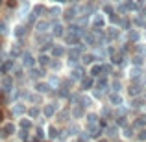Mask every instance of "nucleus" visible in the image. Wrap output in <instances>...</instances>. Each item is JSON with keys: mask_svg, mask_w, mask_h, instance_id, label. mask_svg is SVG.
<instances>
[{"mask_svg": "<svg viewBox=\"0 0 146 142\" xmlns=\"http://www.w3.org/2000/svg\"><path fill=\"white\" fill-rule=\"evenodd\" d=\"M104 137H107V139H120V127L113 120H109L106 124V127H104Z\"/></svg>", "mask_w": 146, "mask_h": 142, "instance_id": "f257e3e1", "label": "nucleus"}, {"mask_svg": "<svg viewBox=\"0 0 146 142\" xmlns=\"http://www.w3.org/2000/svg\"><path fill=\"white\" fill-rule=\"evenodd\" d=\"M107 100H109V105L113 107V109H117V107H120V105H126V96L122 92H113V90H109Z\"/></svg>", "mask_w": 146, "mask_h": 142, "instance_id": "f03ea898", "label": "nucleus"}, {"mask_svg": "<svg viewBox=\"0 0 146 142\" xmlns=\"http://www.w3.org/2000/svg\"><path fill=\"white\" fill-rule=\"evenodd\" d=\"M135 135H137V129H135L133 124H128L120 129V139L122 140H128V139L131 140V139H135Z\"/></svg>", "mask_w": 146, "mask_h": 142, "instance_id": "7ed1b4c3", "label": "nucleus"}, {"mask_svg": "<svg viewBox=\"0 0 146 142\" xmlns=\"http://www.w3.org/2000/svg\"><path fill=\"white\" fill-rule=\"evenodd\" d=\"M89 125H100V114L94 111L85 113V127H89Z\"/></svg>", "mask_w": 146, "mask_h": 142, "instance_id": "20e7f679", "label": "nucleus"}, {"mask_svg": "<svg viewBox=\"0 0 146 142\" xmlns=\"http://www.w3.org/2000/svg\"><path fill=\"white\" fill-rule=\"evenodd\" d=\"M85 113H87V111L83 109L80 103H74V105H72V109H70V118H76V120L85 118Z\"/></svg>", "mask_w": 146, "mask_h": 142, "instance_id": "39448f33", "label": "nucleus"}, {"mask_svg": "<svg viewBox=\"0 0 146 142\" xmlns=\"http://www.w3.org/2000/svg\"><path fill=\"white\" fill-rule=\"evenodd\" d=\"M56 113H57V107H56V103H54V102L52 103H46V105L43 107V116L44 118H52Z\"/></svg>", "mask_w": 146, "mask_h": 142, "instance_id": "423d86ee", "label": "nucleus"}, {"mask_svg": "<svg viewBox=\"0 0 146 142\" xmlns=\"http://www.w3.org/2000/svg\"><path fill=\"white\" fill-rule=\"evenodd\" d=\"M96 55H94V53H82V65H85V67L87 68H89L91 67V65H94V63H96Z\"/></svg>", "mask_w": 146, "mask_h": 142, "instance_id": "0eeeda50", "label": "nucleus"}, {"mask_svg": "<svg viewBox=\"0 0 146 142\" xmlns=\"http://www.w3.org/2000/svg\"><path fill=\"white\" fill-rule=\"evenodd\" d=\"M52 90V87H50V83L48 81H37L35 83V92H39V94H46Z\"/></svg>", "mask_w": 146, "mask_h": 142, "instance_id": "6e6552de", "label": "nucleus"}, {"mask_svg": "<svg viewBox=\"0 0 146 142\" xmlns=\"http://www.w3.org/2000/svg\"><path fill=\"white\" fill-rule=\"evenodd\" d=\"M22 65H24L26 68H33V65H35V59H33V55L30 52L22 53Z\"/></svg>", "mask_w": 146, "mask_h": 142, "instance_id": "1a4fd4ad", "label": "nucleus"}, {"mask_svg": "<svg viewBox=\"0 0 146 142\" xmlns=\"http://www.w3.org/2000/svg\"><path fill=\"white\" fill-rule=\"evenodd\" d=\"M13 89V78L11 76H4L2 78V90L4 92H7V90Z\"/></svg>", "mask_w": 146, "mask_h": 142, "instance_id": "9d476101", "label": "nucleus"}, {"mask_svg": "<svg viewBox=\"0 0 146 142\" xmlns=\"http://www.w3.org/2000/svg\"><path fill=\"white\" fill-rule=\"evenodd\" d=\"M11 111H13L15 116H22V114H26V111H28V109L24 107V103L19 102V103H15V105H13V109H11Z\"/></svg>", "mask_w": 146, "mask_h": 142, "instance_id": "9b49d317", "label": "nucleus"}, {"mask_svg": "<svg viewBox=\"0 0 146 142\" xmlns=\"http://www.w3.org/2000/svg\"><path fill=\"white\" fill-rule=\"evenodd\" d=\"M44 76V68H30V78L32 79H39Z\"/></svg>", "mask_w": 146, "mask_h": 142, "instance_id": "f8f14e48", "label": "nucleus"}, {"mask_svg": "<svg viewBox=\"0 0 146 142\" xmlns=\"http://www.w3.org/2000/svg\"><path fill=\"white\" fill-rule=\"evenodd\" d=\"M26 113H28V116L32 118V120H37V118H41L43 111H41V109H37V107H32V109H28Z\"/></svg>", "mask_w": 146, "mask_h": 142, "instance_id": "ddd939ff", "label": "nucleus"}, {"mask_svg": "<svg viewBox=\"0 0 146 142\" xmlns=\"http://www.w3.org/2000/svg\"><path fill=\"white\" fill-rule=\"evenodd\" d=\"M46 28H50V22H46V20H39L35 24V32L37 33H44V32H46Z\"/></svg>", "mask_w": 146, "mask_h": 142, "instance_id": "4468645a", "label": "nucleus"}, {"mask_svg": "<svg viewBox=\"0 0 146 142\" xmlns=\"http://www.w3.org/2000/svg\"><path fill=\"white\" fill-rule=\"evenodd\" d=\"M50 52H52V55L57 59V57H63V53H65V48L57 44V46H52V50H50Z\"/></svg>", "mask_w": 146, "mask_h": 142, "instance_id": "2eb2a0df", "label": "nucleus"}, {"mask_svg": "<svg viewBox=\"0 0 146 142\" xmlns=\"http://www.w3.org/2000/svg\"><path fill=\"white\" fill-rule=\"evenodd\" d=\"M28 102H32V103H43V96H41L39 92H32V94H28Z\"/></svg>", "mask_w": 146, "mask_h": 142, "instance_id": "dca6fc26", "label": "nucleus"}, {"mask_svg": "<svg viewBox=\"0 0 146 142\" xmlns=\"http://www.w3.org/2000/svg\"><path fill=\"white\" fill-rule=\"evenodd\" d=\"M50 61H52V57L46 55V53H41L39 55V65L41 67H50Z\"/></svg>", "mask_w": 146, "mask_h": 142, "instance_id": "f3484780", "label": "nucleus"}, {"mask_svg": "<svg viewBox=\"0 0 146 142\" xmlns=\"http://www.w3.org/2000/svg\"><path fill=\"white\" fill-rule=\"evenodd\" d=\"M135 140H139V142H146V125H144V127H141V129H137Z\"/></svg>", "mask_w": 146, "mask_h": 142, "instance_id": "a211bd4d", "label": "nucleus"}, {"mask_svg": "<svg viewBox=\"0 0 146 142\" xmlns=\"http://www.w3.org/2000/svg\"><path fill=\"white\" fill-rule=\"evenodd\" d=\"M59 129L54 127V125H48V139H59Z\"/></svg>", "mask_w": 146, "mask_h": 142, "instance_id": "6ab92c4d", "label": "nucleus"}, {"mask_svg": "<svg viewBox=\"0 0 146 142\" xmlns=\"http://www.w3.org/2000/svg\"><path fill=\"white\" fill-rule=\"evenodd\" d=\"M52 33H54L56 37H61V35L65 33V32H63V26H61V24H56V26H54V32H52Z\"/></svg>", "mask_w": 146, "mask_h": 142, "instance_id": "aec40b11", "label": "nucleus"}, {"mask_svg": "<svg viewBox=\"0 0 146 142\" xmlns=\"http://www.w3.org/2000/svg\"><path fill=\"white\" fill-rule=\"evenodd\" d=\"M9 53H11V57H19V55H21V46H19V44H15V46H11Z\"/></svg>", "mask_w": 146, "mask_h": 142, "instance_id": "412c9836", "label": "nucleus"}, {"mask_svg": "<svg viewBox=\"0 0 146 142\" xmlns=\"http://www.w3.org/2000/svg\"><path fill=\"white\" fill-rule=\"evenodd\" d=\"M4 131H6V135H11V133H15V125L13 124H4Z\"/></svg>", "mask_w": 146, "mask_h": 142, "instance_id": "4be33fe9", "label": "nucleus"}, {"mask_svg": "<svg viewBox=\"0 0 146 142\" xmlns=\"http://www.w3.org/2000/svg\"><path fill=\"white\" fill-rule=\"evenodd\" d=\"M24 33H26V30L22 28V26H17V28H15V35H17V37H22Z\"/></svg>", "mask_w": 146, "mask_h": 142, "instance_id": "5701e85b", "label": "nucleus"}, {"mask_svg": "<svg viewBox=\"0 0 146 142\" xmlns=\"http://www.w3.org/2000/svg\"><path fill=\"white\" fill-rule=\"evenodd\" d=\"M21 127L22 129H30L32 127V120H21Z\"/></svg>", "mask_w": 146, "mask_h": 142, "instance_id": "b1692460", "label": "nucleus"}, {"mask_svg": "<svg viewBox=\"0 0 146 142\" xmlns=\"http://www.w3.org/2000/svg\"><path fill=\"white\" fill-rule=\"evenodd\" d=\"M19 137H21L22 140H28V129H21V131H19Z\"/></svg>", "mask_w": 146, "mask_h": 142, "instance_id": "393cba45", "label": "nucleus"}, {"mask_svg": "<svg viewBox=\"0 0 146 142\" xmlns=\"http://www.w3.org/2000/svg\"><path fill=\"white\" fill-rule=\"evenodd\" d=\"M43 11H44L43 6H35V7H33V15H41Z\"/></svg>", "mask_w": 146, "mask_h": 142, "instance_id": "a878e982", "label": "nucleus"}, {"mask_svg": "<svg viewBox=\"0 0 146 142\" xmlns=\"http://www.w3.org/2000/svg\"><path fill=\"white\" fill-rule=\"evenodd\" d=\"M35 137H37V139H44V129H35Z\"/></svg>", "mask_w": 146, "mask_h": 142, "instance_id": "bb28decb", "label": "nucleus"}, {"mask_svg": "<svg viewBox=\"0 0 146 142\" xmlns=\"http://www.w3.org/2000/svg\"><path fill=\"white\" fill-rule=\"evenodd\" d=\"M0 33H6V22L0 20Z\"/></svg>", "mask_w": 146, "mask_h": 142, "instance_id": "cd10ccee", "label": "nucleus"}, {"mask_svg": "<svg viewBox=\"0 0 146 142\" xmlns=\"http://www.w3.org/2000/svg\"><path fill=\"white\" fill-rule=\"evenodd\" d=\"M94 142H111V139H107V137H100V139H96Z\"/></svg>", "mask_w": 146, "mask_h": 142, "instance_id": "c85d7f7f", "label": "nucleus"}, {"mask_svg": "<svg viewBox=\"0 0 146 142\" xmlns=\"http://www.w3.org/2000/svg\"><path fill=\"white\" fill-rule=\"evenodd\" d=\"M7 6H9V7H15V6H17V2H15V0H9V2H7Z\"/></svg>", "mask_w": 146, "mask_h": 142, "instance_id": "c756f323", "label": "nucleus"}, {"mask_svg": "<svg viewBox=\"0 0 146 142\" xmlns=\"http://www.w3.org/2000/svg\"><path fill=\"white\" fill-rule=\"evenodd\" d=\"M4 137H7V135H6V131H4V127H2L0 129V139H4Z\"/></svg>", "mask_w": 146, "mask_h": 142, "instance_id": "7c9ffc66", "label": "nucleus"}, {"mask_svg": "<svg viewBox=\"0 0 146 142\" xmlns=\"http://www.w3.org/2000/svg\"><path fill=\"white\" fill-rule=\"evenodd\" d=\"M2 100H4V90H0V103H2Z\"/></svg>", "mask_w": 146, "mask_h": 142, "instance_id": "2f4dec72", "label": "nucleus"}, {"mask_svg": "<svg viewBox=\"0 0 146 142\" xmlns=\"http://www.w3.org/2000/svg\"><path fill=\"white\" fill-rule=\"evenodd\" d=\"M4 120V113H2V109H0V122Z\"/></svg>", "mask_w": 146, "mask_h": 142, "instance_id": "473e14b6", "label": "nucleus"}, {"mask_svg": "<svg viewBox=\"0 0 146 142\" xmlns=\"http://www.w3.org/2000/svg\"><path fill=\"white\" fill-rule=\"evenodd\" d=\"M56 2H61V0H56Z\"/></svg>", "mask_w": 146, "mask_h": 142, "instance_id": "72a5a7b5", "label": "nucleus"}, {"mask_svg": "<svg viewBox=\"0 0 146 142\" xmlns=\"http://www.w3.org/2000/svg\"><path fill=\"white\" fill-rule=\"evenodd\" d=\"M0 4H2V0H0Z\"/></svg>", "mask_w": 146, "mask_h": 142, "instance_id": "f704fd0d", "label": "nucleus"}]
</instances>
